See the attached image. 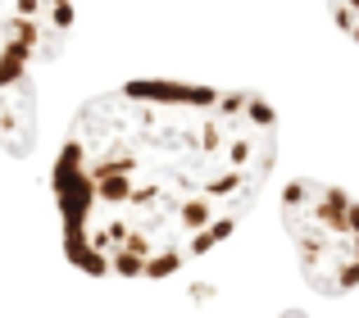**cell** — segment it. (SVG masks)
Returning <instances> with one entry per match:
<instances>
[{
    "instance_id": "cell-1",
    "label": "cell",
    "mask_w": 359,
    "mask_h": 318,
    "mask_svg": "<svg viewBox=\"0 0 359 318\" xmlns=\"http://www.w3.org/2000/svg\"><path fill=\"white\" fill-rule=\"evenodd\" d=\"M278 114L255 91L123 82L73 114L50 191L64 255L91 277H168L255 209Z\"/></svg>"
},
{
    "instance_id": "cell-2",
    "label": "cell",
    "mask_w": 359,
    "mask_h": 318,
    "mask_svg": "<svg viewBox=\"0 0 359 318\" xmlns=\"http://www.w3.org/2000/svg\"><path fill=\"white\" fill-rule=\"evenodd\" d=\"M73 32V0H0V146L27 155L36 127V78Z\"/></svg>"
},
{
    "instance_id": "cell-3",
    "label": "cell",
    "mask_w": 359,
    "mask_h": 318,
    "mask_svg": "<svg viewBox=\"0 0 359 318\" xmlns=\"http://www.w3.org/2000/svg\"><path fill=\"white\" fill-rule=\"evenodd\" d=\"M282 228L296 250L300 277L318 296L359 286V200L332 182L296 177L282 191Z\"/></svg>"
},
{
    "instance_id": "cell-4",
    "label": "cell",
    "mask_w": 359,
    "mask_h": 318,
    "mask_svg": "<svg viewBox=\"0 0 359 318\" xmlns=\"http://www.w3.org/2000/svg\"><path fill=\"white\" fill-rule=\"evenodd\" d=\"M327 5H332L337 27H341L346 36H355V41H359V0H327Z\"/></svg>"
}]
</instances>
